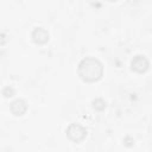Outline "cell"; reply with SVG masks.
<instances>
[{
    "label": "cell",
    "instance_id": "1",
    "mask_svg": "<svg viewBox=\"0 0 152 152\" xmlns=\"http://www.w3.org/2000/svg\"><path fill=\"white\" fill-rule=\"evenodd\" d=\"M78 72L84 81H95L101 77L102 66L99 61L89 57L81 62Z\"/></svg>",
    "mask_w": 152,
    "mask_h": 152
},
{
    "label": "cell",
    "instance_id": "2",
    "mask_svg": "<svg viewBox=\"0 0 152 152\" xmlns=\"http://www.w3.org/2000/svg\"><path fill=\"white\" fill-rule=\"evenodd\" d=\"M68 135H69V138L71 140H74V141L77 142V141H81L87 135V131L82 126H80L77 124H72L68 128Z\"/></svg>",
    "mask_w": 152,
    "mask_h": 152
},
{
    "label": "cell",
    "instance_id": "3",
    "mask_svg": "<svg viewBox=\"0 0 152 152\" xmlns=\"http://www.w3.org/2000/svg\"><path fill=\"white\" fill-rule=\"evenodd\" d=\"M148 66V62L145 58V56H135V58L132 61V68L139 72L145 71Z\"/></svg>",
    "mask_w": 152,
    "mask_h": 152
},
{
    "label": "cell",
    "instance_id": "4",
    "mask_svg": "<svg viewBox=\"0 0 152 152\" xmlns=\"http://www.w3.org/2000/svg\"><path fill=\"white\" fill-rule=\"evenodd\" d=\"M32 37H33V40H34L36 43H39V44L45 43V42L49 39L48 32H46L44 28H42V27H37V28L33 31Z\"/></svg>",
    "mask_w": 152,
    "mask_h": 152
},
{
    "label": "cell",
    "instance_id": "5",
    "mask_svg": "<svg viewBox=\"0 0 152 152\" xmlns=\"http://www.w3.org/2000/svg\"><path fill=\"white\" fill-rule=\"evenodd\" d=\"M20 107H26V103L23 100H15L11 104V110H13V113H15V115H21L25 110L20 109Z\"/></svg>",
    "mask_w": 152,
    "mask_h": 152
}]
</instances>
